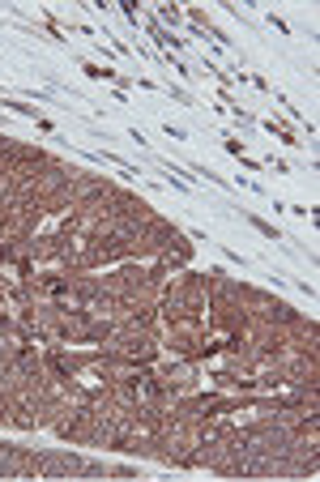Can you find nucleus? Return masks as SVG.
Here are the masks:
<instances>
[{"label": "nucleus", "mask_w": 320, "mask_h": 482, "mask_svg": "<svg viewBox=\"0 0 320 482\" xmlns=\"http://www.w3.org/2000/svg\"><path fill=\"white\" fill-rule=\"evenodd\" d=\"M248 222H252V226H256V231L265 235V239H278V231H274V226H269V222H260V218H248Z\"/></svg>", "instance_id": "f257e3e1"}]
</instances>
